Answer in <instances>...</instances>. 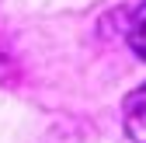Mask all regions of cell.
I'll return each instance as SVG.
<instances>
[{"mask_svg": "<svg viewBox=\"0 0 146 143\" xmlns=\"http://www.w3.org/2000/svg\"><path fill=\"white\" fill-rule=\"evenodd\" d=\"M125 129L136 143H146V84L136 87V91L125 98Z\"/></svg>", "mask_w": 146, "mask_h": 143, "instance_id": "cell-1", "label": "cell"}, {"mask_svg": "<svg viewBox=\"0 0 146 143\" xmlns=\"http://www.w3.org/2000/svg\"><path fill=\"white\" fill-rule=\"evenodd\" d=\"M125 35H129V45H132V52L146 59V0L136 7V14L129 17V31H125Z\"/></svg>", "mask_w": 146, "mask_h": 143, "instance_id": "cell-2", "label": "cell"}]
</instances>
